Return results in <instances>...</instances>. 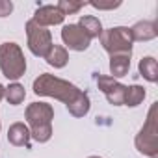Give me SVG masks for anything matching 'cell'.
Instances as JSON below:
<instances>
[{
  "label": "cell",
  "mask_w": 158,
  "mask_h": 158,
  "mask_svg": "<svg viewBox=\"0 0 158 158\" xmlns=\"http://www.w3.org/2000/svg\"><path fill=\"white\" fill-rule=\"evenodd\" d=\"M0 54L2 56H8V60L0 58V65H2L4 73L8 78H19L21 73L24 71V60L21 58V52L19 48L13 45V43H6L2 48H0Z\"/></svg>",
  "instance_id": "obj_1"
},
{
  "label": "cell",
  "mask_w": 158,
  "mask_h": 158,
  "mask_svg": "<svg viewBox=\"0 0 158 158\" xmlns=\"http://www.w3.org/2000/svg\"><path fill=\"white\" fill-rule=\"evenodd\" d=\"M23 95H24V91H23L21 86H13V88H10V91H8V99H10L13 104H17V102L23 99Z\"/></svg>",
  "instance_id": "obj_10"
},
{
  "label": "cell",
  "mask_w": 158,
  "mask_h": 158,
  "mask_svg": "<svg viewBox=\"0 0 158 158\" xmlns=\"http://www.w3.org/2000/svg\"><path fill=\"white\" fill-rule=\"evenodd\" d=\"M63 39L65 43L71 47V48H86L88 47V41H89V35L84 34V30H80L78 26H65L63 28Z\"/></svg>",
  "instance_id": "obj_2"
},
{
  "label": "cell",
  "mask_w": 158,
  "mask_h": 158,
  "mask_svg": "<svg viewBox=\"0 0 158 158\" xmlns=\"http://www.w3.org/2000/svg\"><path fill=\"white\" fill-rule=\"evenodd\" d=\"M82 26H84V30L89 32V35H95V34L101 32V23L95 17H84L82 19Z\"/></svg>",
  "instance_id": "obj_5"
},
{
  "label": "cell",
  "mask_w": 158,
  "mask_h": 158,
  "mask_svg": "<svg viewBox=\"0 0 158 158\" xmlns=\"http://www.w3.org/2000/svg\"><path fill=\"white\" fill-rule=\"evenodd\" d=\"M139 69H141V73H149V74H147L149 80H154V60H152V58H145V60L141 61Z\"/></svg>",
  "instance_id": "obj_9"
},
{
  "label": "cell",
  "mask_w": 158,
  "mask_h": 158,
  "mask_svg": "<svg viewBox=\"0 0 158 158\" xmlns=\"http://www.w3.org/2000/svg\"><path fill=\"white\" fill-rule=\"evenodd\" d=\"M37 30H39L37 35L30 34V45H32V50H34L35 54H45V50H47L48 45H50V35H48V32L43 30V28H37Z\"/></svg>",
  "instance_id": "obj_3"
},
{
  "label": "cell",
  "mask_w": 158,
  "mask_h": 158,
  "mask_svg": "<svg viewBox=\"0 0 158 158\" xmlns=\"http://www.w3.org/2000/svg\"><path fill=\"white\" fill-rule=\"evenodd\" d=\"M65 60H67L65 50L60 48V47H54V48H52V54L48 56V63H52V65H63Z\"/></svg>",
  "instance_id": "obj_6"
},
{
  "label": "cell",
  "mask_w": 158,
  "mask_h": 158,
  "mask_svg": "<svg viewBox=\"0 0 158 158\" xmlns=\"http://www.w3.org/2000/svg\"><path fill=\"white\" fill-rule=\"evenodd\" d=\"M143 95H145V93H143L141 88H130V89H128V95H127V101H128V104L134 106V104H138V102L143 99Z\"/></svg>",
  "instance_id": "obj_8"
},
{
  "label": "cell",
  "mask_w": 158,
  "mask_h": 158,
  "mask_svg": "<svg viewBox=\"0 0 158 158\" xmlns=\"http://www.w3.org/2000/svg\"><path fill=\"white\" fill-rule=\"evenodd\" d=\"M61 19H63V13L58 8H52V6H47L41 11H37V21H41V23L52 24V23H60Z\"/></svg>",
  "instance_id": "obj_4"
},
{
  "label": "cell",
  "mask_w": 158,
  "mask_h": 158,
  "mask_svg": "<svg viewBox=\"0 0 158 158\" xmlns=\"http://www.w3.org/2000/svg\"><path fill=\"white\" fill-rule=\"evenodd\" d=\"M127 69H128V60H127V58H115V60H112V71H114L117 76L125 74Z\"/></svg>",
  "instance_id": "obj_7"
},
{
  "label": "cell",
  "mask_w": 158,
  "mask_h": 158,
  "mask_svg": "<svg viewBox=\"0 0 158 158\" xmlns=\"http://www.w3.org/2000/svg\"><path fill=\"white\" fill-rule=\"evenodd\" d=\"M11 8H13V6H11L10 2H4V4L0 2V17H4V15H8V13L11 11Z\"/></svg>",
  "instance_id": "obj_11"
}]
</instances>
